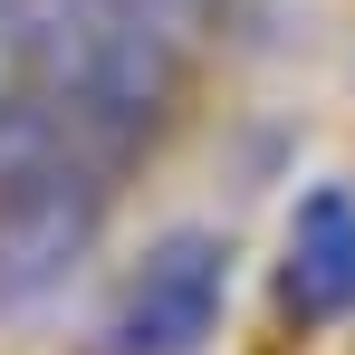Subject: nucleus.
<instances>
[{"mask_svg": "<svg viewBox=\"0 0 355 355\" xmlns=\"http://www.w3.org/2000/svg\"><path fill=\"white\" fill-rule=\"evenodd\" d=\"M192 39L135 19L116 0H39L10 19V87L39 96L67 135H87L106 164H135L182 116Z\"/></svg>", "mask_w": 355, "mask_h": 355, "instance_id": "nucleus-1", "label": "nucleus"}, {"mask_svg": "<svg viewBox=\"0 0 355 355\" xmlns=\"http://www.w3.org/2000/svg\"><path fill=\"white\" fill-rule=\"evenodd\" d=\"M116 221V164L0 77V317L67 297Z\"/></svg>", "mask_w": 355, "mask_h": 355, "instance_id": "nucleus-2", "label": "nucleus"}, {"mask_svg": "<svg viewBox=\"0 0 355 355\" xmlns=\"http://www.w3.org/2000/svg\"><path fill=\"white\" fill-rule=\"evenodd\" d=\"M221 307H231V240L202 221H173L116 279L87 355H202L221 336Z\"/></svg>", "mask_w": 355, "mask_h": 355, "instance_id": "nucleus-3", "label": "nucleus"}, {"mask_svg": "<svg viewBox=\"0 0 355 355\" xmlns=\"http://www.w3.org/2000/svg\"><path fill=\"white\" fill-rule=\"evenodd\" d=\"M279 317L297 336L317 327H346L355 317V192L346 182H307L288 202V231H279Z\"/></svg>", "mask_w": 355, "mask_h": 355, "instance_id": "nucleus-4", "label": "nucleus"}, {"mask_svg": "<svg viewBox=\"0 0 355 355\" xmlns=\"http://www.w3.org/2000/svg\"><path fill=\"white\" fill-rule=\"evenodd\" d=\"M116 10H135V19H154V29H173V39H211L231 0H116Z\"/></svg>", "mask_w": 355, "mask_h": 355, "instance_id": "nucleus-5", "label": "nucleus"}, {"mask_svg": "<svg viewBox=\"0 0 355 355\" xmlns=\"http://www.w3.org/2000/svg\"><path fill=\"white\" fill-rule=\"evenodd\" d=\"M19 10H29V0H0V39H10V19H19Z\"/></svg>", "mask_w": 355, "mask_h": 355, "instance_id": "nucleus-6", "label": "nucleus"}]
</instances>
